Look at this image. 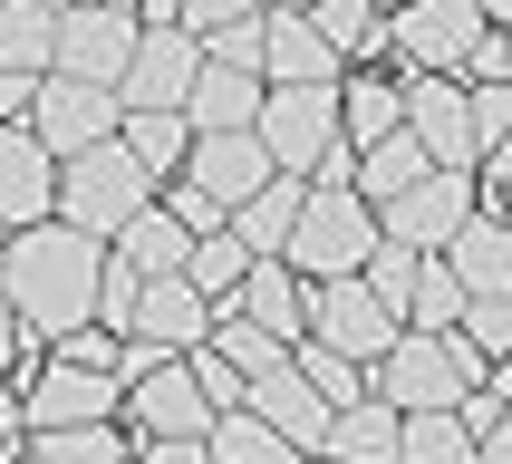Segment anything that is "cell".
<instances>
[{
	"instance_id": "cell-1",
	"label": "cell",
	"mask_w": 512,
	"mask_h": 464,
	"mask_svg": "<svg viewBox=\"0 0 512 464\" xmlns=\"http://www.w3.org/2000/svg\"><path fill=\"white\" fill-rule=\"evenodd\" d=\"M97 271H107V242L78 232V223H58V213L0 232V290L29 319V339H58V329L97 319Z\"/></svg>"
},
{
	"instance_id": "cell-2",
	"label": "cell",
	"mask_w": 512,
	"mask_h": 464,
	"mask_svg": "<svg viewBox=\"0 0 512 464\" xmlns=\"http://www.w3.org/2000/svg\"><path fill=\"white\" fill-rule=\"evenodd\" d=\"M252 136L271 145V165H281V174H300V184H329V174H348V145H339V78L261 87Z\"/></svg>"
},
{
	"instance_id": "cell-3",
	"label": "cell",
	"mask_w": 512,
	"mask_h": 464,
	"mask_svg": "<svg viewBox=\"0 0 512 464\" xmlns=\"http://www.w3.org/2000/svg\"><path fill=\"white\" fill-rule=\"evenodd\" d=\"M474 377H484V348L464 339V329H397V339H387V358L368 368V387H377L387 406H406V416H416V406H455Z\"/></svg>"
},
{
	"instance_id": "cell-4",
	"label": "cell",
	"mask_w": 512,
	"mask_h": 464,
	"mask_svg": "<svg viewBox=\"0 0 512 464\" xmlns=\"http://www.w3.org/2000/svg\"><path fill=\"white\" fill-rule=\"evenodd\" d=\"M377 242V203H358V184L348 174H329V184H310L300 194V223H290L281 261L300 271V281H339V271H358Z\"/></svg>"
},
{
	"instance_id": "cell-5",
	"label": "cell",
	"mask_w": 512,
	"mask_h": 464,
	"mask_svg": "<svg viewBox=\"0 0 512 464\" xmlns=\"http://www.w3.org/2000/svg\"><path fill=\"white\" fill-rule=\"evenodd\" d=\"M136 203H155V174H145L116 136L87 145V155H58V203H49L58 223H78V232H97V242H107Z\"/></svg>"
},
{
	"instance_id": "cell-6",
	"label": "cell",
	"mask_w": 512,
	"mask_h": 464,
	"mask_svg": "<svg viewBox=\"0 0 512 464\" xmlns=\"http://www.w3.org/2000/svg\"><path fill=\"white\" fill-rule=\"evenodd\" d=\"M116 87L97 78H58V68H39V87H29V136L49 145V155H87V145L116 136Z\"/></svg>"
},
{
	"instance_id": "cell-7",
	"label": "cell",
	"mask_w": 512,
	"mask_h": 464,
	"mask_svg": "<svg viewBox=\"0 0 512 464\" xmlns=\"http://www.w3.org/2000/svg\"><path fill=\"white\" fill-rule=\"evenodd\" d=\"M397 329H406V319L387 310V300H377V290L358 281V271H339V281H310V329H300V339H329L339 358H358V368H377Z\"/></svg>"
},
{
	"instance_id": "cell-8",
	"label": "cell",
	"mask_w": 512,
	"mask_h": 464,
	"mask_svg": "<svg viewBox=\"0 0 512 464\" xmlns=\"http://www.w3.org/2000/svg\"><path fill=\"white\" fill-rule=\"evenodd\" d=\"M474 203H484L474 174H464V165H435V174H416L397 203H377V232H387V242H416V252H445Z\"/></svg>"
},
{
	"instance_id": "cell-9",
	"label": "cell",
	"mask_w": 512,
	"mask_h": 464,
	"mask_svg": "<svg viewBox=\"0 0 512 464\" xmlns=\"http://www.w3.org/2000/svg\"><path fill=\"white\" fill-rule=\"evenodd\" d=\"M126 58H136V10H107V0H68V10H58V49H49L58 78L116 87V78H126Z\"/></svg>"
},
{
	"instance_id": "cell-10",
	"label": "cell",
	"mask_w": 512,
	"mask_h": 464,
	"mask_svg": "<svg viewBox=\"0 0 512 464\" xmlns=\"http://www.w3.org/2000/svg\"><path fill=\"white\" fill-rule=\"evenodd\" d=\"M406 136L426 145V165H464L474 174V107H464V78L455 68H406Z\"/></svg>"
},
{
	"instance_id": "cell-11",
	"label": "cell",
	"mask_w": 512,
	"mask_h": 464,
	"mask_svg": "<svg viewBox=\"0 0 512 464\" xmlns=\"http://www.w3.org/2000/svg\"><path fill=\"white\" fill-rule=\"evenodd\" d=\"M474 39H484V0H397L387 10V49L406 68H464Z\"/></svg>"
},
{
	"instance_id": "cell-12",
	"label": "cell",
	"mask_w": 512,
	"mask_h": 464,
	"mask_svg": "<svg viewBox=\"0 0 512 464\" xmlns=\"http://www.w3.org/2000/svg\"><path fill=\"white\" fill-rule=\"evenodd\" d=\"M126 406V387H116L107 368H78V358H49V368L20 387V426L49 435V426H97V416H116Z\"/></svg>"
},
{
	"instance_id": "cell-13",
	"label": "cell",
	"mask_w": 512,
	"mask_h": 464,
	"mask_svg": "<svg viewBox=\"0 0 512 464\" xmlns=\"http://www.w3.org/2000/svg\"><path fill=\"white\" fill-rule=\"evenodd\" d=\"M116 416H126L136 435H203V426H213V406H203V387H194V368H184V358H155V368H136Z\"/></svg>"
},
{
	"instance_id": "cell-14",
	"label": "cell",
	"mask_w": 512,
	"mask_h": 464,
	"mask_svg": "<svg viewBox=\"0 0 512 464\" xmlns=\"http://www.w3.org/2000/svg\"><path fill=\"white\" fill-rule=\"evenodd\" d=\"M194 68H203L194 29H136V58H126V78H116V107H184Z\"/></svg>"
},
{
	"instance_id": "cell-15",
	"label": "cell",
	"mask_w": 512,
	"mask_h": 464,
	"mask_svg": "<svg viewBox=\"0 0 512 464\" xmlns=\"http://www.w3.org/2000/svg\"><path fill=\"white\" fill-rule=\"evenodd\" d=\"M242 406H252V416H261L271 435H290L300 455H319V445H329V416H339V406L319 397V387H310L300 368H290V358H281V368H261L252 387H242Z\"/></svg>"
},
{
	"instance_id": "cell-16",
	"label": "cell",
	"mask_w": 512,
	"mask_h": 464,
	"mask_svg": "<svg viewBox=\"0 0 512 464\" xmlns=\"http://www.w3.org/2000/svg\"><path fill=\"white\" fill-rule=\"evenodd\" d=\"M184 174H194L203 194L232 213V203H242V194H261V184H271L281 165H271V145H261L252 126H223V136H194V145H184Z\"/></svg>"
},
{
	"instance_id": "cell-17",
	"label": "cell",
	"mask_w": 512,
	"mask_h": 464,
	"mask_svg": "<svg viewBox=\"0 0 512 464\" xmlns=\"http://www.w3.org/2000/svg\"><path fill=\"white\" fill-rule=\"evenodd\" d=\"M213 329V300H203L184 271H155V281L136 290V319H126V339H145V348H165V358H184V348Z\"/></svg>"
},
{
	"instance_id": "cell-18",
	"label": "cell",
	"mask_w": 512,
	"mask_h": 464,
	"mask_svg": "<svg viewBox=\"0 0 512 464\" xmlns=\"http://www.w3.org/2000/svg\"><path fill=\"white\" fill-rule=\"evenodd\" d=\"M310 78H339V49L319 39L310 10H261V87H310Z\"/></svg>"
},
{
	"instance_id": "cell-19",
	"label": "cell",
	"mask_w": 512,
	"mask_h": 464,
	"mask_svg": "<svg viewBox=\"0 0 512 464\" xmlns=\"http://www.w3.org/2000/svg\"><path fill=\"white\" fill-rule=\"evenodd\" d=\"M58 203V155L29 126H0V223H39Z\"/></svg>"
},
{
	"instance_id": "cell-20",
	"label": "cell",
	"mask_w": 512,
	"mask_h": 464,
	"mask_svg": "<svg viewBox=\"0 0 512 464\" xmlns=\"http://www.w3.org/2000/svg\"><path fill=\"white\" fill-rule=\"evenodd\" d=\"M397 126H406V78H377L368 58L339 68V145H348V155L377 145V136H397Z\"/></svg>"
},
{
	"instance_id": "cell-21",
	"label": "cell",
	"mask_w": 512,
	"mask_h": 464,
	"mask_svg": "<svg viewBox=\"0 0 512 464\" xmlns=\"http://www.w3.org/2000/svg\"><path fill=\"white\" fill-rule=\"evenodd\" d=\"M445 271L464 281V300H474V290H512V223L493 213V203L464 213V232L445 242Z\"/></svg>"
},
{
	"instance_id": "cell-22",
	"label": "cell",
	"mask_w": 512,
	"mask_h": 464,
	"mask_svg": "<svg viewBox=\"0 0 512 464\" xmlns=\"http://www.w3.org/2000/svg\"><path fill=\"white\" fill-rule=\"evenodd\" d=\"M232 310H242V319H261L271 339H300V329H310V281H300V271L271 252V261H252V271H242Z\"/></svg>"
},
{
	"instance_id": "cell-23",
	"label": "cell",
	"mask_w": 512,
	"mask_h": 464,
	"mask_svg": "<svg viewBox=\"0 0 512 464\" xmlns=\"http://www.w3.org/2000/svg\"><path fill=\"white\" fill-rule=\"evenodd\" d=\"M261 116V78L252 68H223V58H203L194 87H184V126L194 136H223V126H252Z\"/></svg>"
},
{
	"instance_id": "cell-24",
	"label": "cell",
	"mask_w": 512,
	"mask_h": 464,
	"mask_svg": "<svg viewBox=\"0 0 512 464\" xmlns=\"http://www.w3.org/2000/svg\"><path fill=\"white\" fill-rule=\"evenodd\" d=\"M397 426H406V406H387L368 387V397H348L339 416H329V445H319V455H339V464H397Z\"/></svg>"
},
{
	"instance_id": "cell-25",
	"label": "cell",
	"mask_w": 512,
	"mask_h": 464,
	"mask_svg": "<svg viewBox=\"0 0 512 464\" xmlns=\"http://www.w3.org/2000/svg\"><path fill=\"white\" fill-rule=\"evenodd\" d=\"M300 194H310L300 174H271L261 194L232 203V232H242V252H252V261H271V252L290 242V223H300Z\"/></svg>"
},
{
	"instance_id": "cell-26",
	"label": "cell",
	"mask_w": 512,
	"mask_h": 464,
	"mask_svg": "<svg viewBox=\"0 0 512 464\" xmlns=\"http://www.w3.org/2000/svg\"><path fill=\"white\" fill-rule=\"evenodd\" d=\"M116 145H126V155H136V165L165 184V174H184V145H194V126H184V107H126V116H116Z\"/></svg>"
},
{
	"instance_id": "cell-27",
	"label": "cell",
	"mask_w": 512,
	"mask_h": 464,
	"mask_svg": "<svg viewBox=\"0 0 512 464\" xmlns=\"http://www.w3.org/2000/svg\"><path fill=\"white\" fill-rule=\"evenodd\" d=\"M416 174H435V165H426V145L406 136V126H397V136H377V145H358V155H348V184H358V203H397L406 184H416Z\"/></svg>"
},
{
	"instance_id": "cell-28",
	"label": "cell",
	"mask_w": 512,
	"mask_h": 464,
	"mask_svg": "<svg viewBox=\"0 0 512 464\" xmlns=\"http://www.w3.org/2000/svg\"><path fill=\"white\" fill-rule=\"evenodd\" d=\"M107 242H116V252H126V261H136L145 281H155V271H184V252H194V232L174 223L165 203H136V213H126V223L107 232Z\"/></svg>"
},
{
	"instance_id": "cell-29",
	"label": "cell",
	"mask_w": 512,
	"mask_h": 464,
	"mask_svg": "<svg viewBox=\"0 0 512 464\" xmlns=\"http://www.w3.org/2000/svg\"><path fill=\"white\" fill-rule=\"evenodd\" d=\"M319 39L339 49V68H358V58H387V0H310Z\"/></svg>"
},
{
	"instance_id": "cell-30",
	"label": "cell",
	"mask_w": 512,
	"mask_h": 464,
	"mask_svg": "<svg viewBox=\"0 0 512 464\" xmlns=\"http://www.w3.org/2000/svg\"><path fill=\"white\" fill-rule=\"evenodd\" d=\"M203 445H213V464H310L300 445H290V435H271V426H261L252 406H223V416L203 426Z\"/></svg>"
},
{
	"instance_id": "cell-31",
	"label": "cell",
	"mask_w": 512,
	"mask_h": 464,
	"mask_svg": "<svg viewBox=\"0 0 512 464\" xmlns=\"http://www.w3.org/2000/svg\"><path fill=\"white\" fill-rule=\"evenodd\" d=\"M397 464H474V426L455 406H416L397 426Z\"/></svg>"
},
{
	"instance_id": "cell-32",
	"label": "cell",
	"mask_w": 512,
	"mask_h": 464,
	"mask_svg": "<svg viewBox=\"0 0 512 464\" xmlns=\"http://www.w3.org/2000/svg\"><path fill=\"white\" fill-rule=\"evenodd\" d=\"M29 455H39V464H136V445H126V416H97V426L29 435Z\"/></svg>"
},
{
	"instance_id": "cell-33",
	"label": "cell",
	"mask_w": 512,
	"mask_h": 464,
	"mask_svg": "<svg viewBox=\"0 0 512 464\" xmlns=\"http://www.w3.org/2000/svg\"><path fill=\"white\" fill-rule=\"evenodd\" d=\"M58 49V10H39V0H0V68H49Z\"/></svg>"
},
{
	"instance_id": "cell-34",
	"label": "cell",
	"mask_w": 512,
	"mask_h": 464,
	"mask_svg": "<svg viewBox=\"0 0 512 464\" xmlns=\"http://www.w3.org/2000/svg\"><path fill=\"white\" fill-rule=\"evenodd\" d=\"M242 271H252V252H242V232H194V252H184V281L203 290V300H232L242 290Z\"/></svg>"
},
{
	"instance_id": "cell-35",
	"label": "cell",
	"mask_w": 512,
	"mask_h": 464,
	"mask_svg": "<svg viewBox=\"0 0 512 464\" xmlns=\"http://www.w3.org/2000/svg\"><path fill=\"white\" fill-rule=\"evenodd\" d=\"M203 339L223 348L242 377H261V368H281V358H290V339H271V329H261V319H242L232 300H213V329H203Z\"/></svg>"
},
{
	"instance_id": "cell-36",
	"label": "cell",
	"mask_w": 512,
	"mask_h": 464,
	"mask_svg": "<svg viewBox=\"0 0 512 464\" xmlns=\"http://www.w3.org/2000/svg\"><path fill=\"white\" fill-rule=\"evenodd\" d=\"M455 319H464V281L445 271V252H426L406 281V329H455Z\"/></svg>"
},
{
	"instance_id": "cell-37",
	"label": "cell",
	"mask_w": 512,
	"mask_h": 464,
	"mask_svg": "<svg viewBox=\"0 0 512 464\" xmlns=\"http://www.w3.org/2000/svg\"><path fill=\"white\" fill-rule=\"evenodd\" d=\"M290 368L310 377V387H319V397H329V406L368 397V368H358V358H339V348H329V339H290Z\"/></svg>"
},
{
	"instance_id": "cell-38",
	"label": "cell",
	"mask_w": 512,
	"mask_h": 464,
	"mask_svg": "<svg viewBox=\"0 0 512 464\" xmlns=\"http://www.w3.org/2000/svg\"><path fill=\"white\" fill-rule=\"evenodd\" d=\"M416 261H426L416 242H387V232H377V242H368V261H358V281H368L377 300H387V310L406 319V281H416Z\"/></svg>"
},
{
	"instance_id": "cell-39",
	"label": "cell",
	"mask_w": 512,
	"mask_h": 464,
	"mask_svg": "<svg viewBox=\"0 0 512 464\" xmlns=\"http://www.w3.org/2000/svg\"><path fill=\"white\" fill-rule=\"evenodd\" d=\"M455 329H464L474 348H484V358H512V290H474Z\"/></svg>"
},
{
	"instance_id": "cell-40",
	"label": "cell",
	"mask_w": 512,
	"mask_h": 464,
	"mask_svg": "<svg viewBox=\"0 0 512 464\" xmlns=\"http://www.w3.org/2000/svg\"><path fill=\"white\" fill-rule=\"evenodd\" d=\"M184 368H194V387H203V406H213V416H223V406H242V387H252V377L232 368L213 339H194V348H184Z\"/></svg>"
},
{
	"instance_id": "cell-41",
	"label": "cell",
	"mask_w": 512,
	"mask_h": 464,
	"mask_svg": "<svg viewBox=\"0 0 512 464\" xmlns=\"http://www.w3.org/2000/svg\"><path fill=\"white\" fill-rule=\"evenodd\" d=\"M136 290H145V271L107 242V271H97V319H107L116 339H126V319H136Z\"/></svg>"
},
{
	"instance_id": "cell-42",
	"label": "cell",
	"mask_w": 512,
	"mask_h": 464,
	"mask_svg": "<svg viewBox=\"0 0 512 464\" xmlns=\"http://www.w3.org/2000/svg\"><path fill=\"white\" fill-rule=\"evenodd\" d=\"M464 107H474V145H493L512 126V78H464ZM484 165V155H474Z\"/></svg>"
},
{
	"instance_id": "cell-43",
	"label": "cell",
	"mask_w": 512,
	"mask_h": 464,
	"mask_svg": "<svg viewBox=\"0 0 512 464\" xmlns=\"http://www.w3.org/2000/svg\"><path fill=\"white\" fill-rule=\"evenodd\" d=\"M165 213H174V223H184V232H223V223H232V213H223V203H213V194H203L194 174H165Z\"/></svg>"
},
{
	"instance_id": "cell-44",
	"label": "cell",
	"mask_w": 512,
	"mask_h": 464,
	"mask_svg": "<svg viewBox=\"0 0 512 464\" xmlns=\"http://www.w3.org/2000/svg\"><path fill=\"white\" fill-rule=\"evenodd\" d=\"M203 58H223V68H252V78H261V10H252V20L203 29Z\"/></svg>"
},
{
	"instance_id": "cell-45",
	"label": "cell",
	"mask_w": 512,
	"mask_h": 464,
	"mask_svg": "<svg viewBox=\"0 0 512 464\" xmlns=\"http://www.w3.org/2000/svg\"><path fill=\"white\" fill-rule=\"evenodd\" d=\"M136 464H213L203 435H136Z\"/></svg>"
},
{
	"instance_id": "cell-46",
	"label": "cell",
	"mask_w": 512,
	"mask_h": 464,
	"mask_svg": "<svg viewBox=\"0 0 512 464\" xmlns=\"http://www.w3.org/2000/svg\"><path fill=\"white\" fill-rule=\"evenodd\" d=\"M455 78H512V39H503V29H484V39L464 49V68H455Z\"/></svg>"
},
{
	"instance_id": "cell-47",
	"label": "cell",
	"mask_w": 512,
	"mask_h": 464,
	"mask_svg": "<svg viewBox=\"0 0 512 464\" xmlns=\"http://www.w3.org/2000/svg\"><path fill=\"white\" fill-rule=\"evenodd\" d=\"M252 10H271V0H184V29H223V20H252Z\"/></svg>"
},
{
	"instance_id": "cell-48",
	"label": "cell",
	"mask_w": 512,
	"mask_h": 464,
	"mask_svg": "<svg viewBox=\"0 0 512 464\" xmlns=\"http://www.w3.org/2000/svg\"><path fill=\"white\" fill-rule=\"evenodd\" d=\"M29 87H39L29 68H0V126H29Z\"/></svg>"
},
{
	"instance_id": "cell-49",
	"label": "cell",
	"mask_w": 512,
	"mask_h": 464,
	"mask_svg": "<svg viewBox=\"0 0 512 464\" xmlns=\"http://www.w3.org/2000/svg\"><path fill=\"white\" fill-rule=\"evenodd\" d=\"M20 348H29V319H20V310H10V290H0V377L20 368Z\"/></svg>"
},
{
	"instance_id": "cell-50",
	"label": "cell",
	"mask_w": 512,
	"mask_h": 464,
	"mask_svg": "<svg viewBox=\"0 0 512 464\" xmlns=\"http://www.w3.org/2000/svg\"><path fill=\"white\" fill-rule=\"evenodd\" d=\"M474 464H512V406H503V416H493L484 435H474Z\"/></svg>"
},
{
	"instance_id": "cell-51",
	"label": "cell",
	"mask_w": 512,
	"mask_h": 464,
	"mask_svg": "<svg viewBox=\"0 0 512 464\" xmlns=\"http://www.w3.org/2000/svg\"><path fill=\"white\" fill-rule=\"evenodd\" d=\"M474 184H512V126L484 145V174H474Z\"/></svg>"
},
{
	"instance_id": "cell-52",
	"label": "cell",
	"mask_w": 512,
	"mask_h": 464,
	"mask_svg": "<svg viewBox=\"0 0 512 464\" xmlns=\"http://www.w3.org/2000/svg\"><path fill=\"white\" fill-rule=\"evenodd\" d=\"M136 29H184V0H136Z\"/></svg>"
},
{
	"instance_id": "cell-53",
	"label": "cell",
	"mask_w": 512,
	"mask_h": 464,
	"mask_svg": "<svg viewBox=\"0 0 512 464\" xmlns=\"http://www.w3.org/2000/svg\"><path fill=\"white\" fill-rule=\"evenodd\" d=\"M484 29H503V39H512V0H484Z\"/></svg>"
},
{
	"instance_id": "cell-54",
	"label": "cell",
	"mask_w": 512,
	"mask_h": 464,
	"mask_svg": "<svg viewBox=\"0 0 512 464\" xmlns=\"http://www.w3.org/2000/svg\"><path fill=\"white\" fill-rule=\"evenodd\" d=\"M484 194H493V213H503V223H512V184H484Z\"/></svg>"
},
{
	"instance_id": "cell-55",
	"label": "cell",
	"mask_w": 512,
	"mask_h": 464,
	"mask_svg": "<svg viewBox=\"0 0 512 464\" xmlns=\"http://www.w3.org/2000/svg\"><path fill=\"white\" fill-rule=\"evenodd\" d=\"M10 455H20V435H0V464H10Z\"/></svg>"
},
{
	"instance_id": "cell-56",
	"label": "cell",
	"mask_w": 512,
	"mask_h": 464,
	"mask_svg": "<svg viewBox=\"0 0 512 464\" xmlns=\"http://www.w3.org/2000/svg\"><path fill=\"white\" fill-rule=\"evenodd\" d=\"M10 464H39V455H29V445H20V455H10Z\"/></svg>"
},
{
	"instance_id": "cell-57",
	"label": "cell",
	"mask_w": 512,
	"mask_h": 464,
	"mask_svg": "<svg viewBox=\"0 0 512 464\" xmlns=\"http://www.w3.org/2000/svg\"><path fill=\"white\" fill-rule=\"evenodd\" d=\"M281 10H310V0H281Z\"/></svg>"
},
{
	"instance_id": "cell-58",
	"label": "cell",
	"mask_w": 512,
	"mask_h": 464,
	"mask_svg": "<svg viewBox=\"0 0 512 464\" xmlns=\"http://www.w3.org/2000/svg\"><path fill=\"white\" fill-rule=\"evenodd\" d=\"M39 10H68V0H39Z\"/></svg>"
},
{
	"instance_id": "cell-59",
	"label": "cell",
	"mask_w": 512,
	"mask_h": 464,
	"mask_svg": "<svg viewBox=\"0 0 512 464\" xmlns=\"http://www.w3.org/2000/svg\"><path fill=\"white\" fill-rule=\"evenodd\" d=\"M310 464H339V455H310Z\"/></svg>"
},
{
	"instance_id": "cell-60",
	"label": "cell",
	"mask_w": 512,
	"mask_h": 464,
	"mask_svg": "<svg viewBox=\"0 0 512 464\" xmlns=\"http://www.w3.org/2000/svg\"><path fill=\"white\" fill-rule=\"evenodd\" d=\"M0 232H10V223H0Z\"/></svg>"
}]
</instances>
